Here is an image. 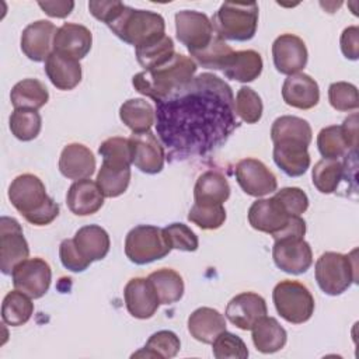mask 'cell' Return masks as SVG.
<instances>
[{"instance_id": "cell-11", "label": "cell", "mask_w": 359, "mask_h": 359, "mask_svg": "<svg viewBox=\"0 0 359 359\" xmlns=\"http://www.w3.org/2000/svg\"><path fill=\"white\" fill-rule=\"evenodd\" d=\"M29 255V247L24 237L21 224L3 216L0 219V269L4 275H11L14 266Z\"/></svg>"}, {"instance_id": "cell-19", "label": "cell", "mask_w": 359, "mask_h": 359, "mask_svg": "<svg viewBox=\"0 0 359 359\" xmlns=\"http://www.w3.org/2000/svg\"><path fill=\"white\" fill-rule=\"evenodd\" d=\"M282 205L272 196L268 199H257L248 209V222L252 229L275 236L290 220Z\"/></svg>"}, {"instance_id": "cell-17", "label": "cell", "mask_w": 359, "mask_h": 359, "mask_svg": "<svg viewBox=\"0 0 359 359\" xmlns=\"http://www.w3.org/2000/svg\"><path fill=\"white\" fill-rule=\"evenodd\" d=\"M268 307L262 296L254 292H243L236 294L226 307L227 320L240 330H251L252 325L266 316Z\"/></svg>"}, {"instance_id": "cell-37", "label": "cell", "mask_w": 359, "mask_h": 359, "mask_svg": "<svg viewBox=\"0 0 359 359\" xmlns=\"http://www.w3.org/2000/svg\"><path fill=\"white\" fill-rule=\"evenodd\" d=\"M181 348V341L175 332L161 330L154 332L146 342V345L135 352L133 358H174Z\"/></svg>"}, {"instance_id": "cell-2", "label": "cell", "mask_w": 359, "mask_h": 359, "mask_svg": "<svg viewBox=\"0 0 359 359\" xmlns=\"http://www.w3.org/2000/svg\"><path fill=\"white\" fill-rule=\"evenodd\" d=\"M196 69L192 57L175 52L165 63L135 74L132 84L137 93L158 102L177 88L189 83Z\"/></svg>"}, {"instance_id": "cell-40", "label": "cell", "mask_w": 359, "mask_h": 359, "mask_svg": "<svg viewBox=\"0 0 359 359\" xmlns=\"http://www.w3.org/2000/svg\"><path fill=\"white\" fill-rule=\"evenodd\" d=\"M234 50L230 45H227L223 39H220L216 34L210 43L203 48L202 50L191 53L196 65H201L202 67L212 69V70H223L229 60L231 59Z\"/></svg>"}, {"instance_id": "cell-1", "label": "cell", "mask_w": 359, "mask_h": 359, "mask_svg": "<svg viewBox=\"0 0 359 359\" xmlns=\"http://www.w3.org/2000/svg\"><path fill=\"white\" fill-rule=\"evenodd\" d=\"M156 105L160 140L178 158L209 153L237 126L231 87L210 73L194 77Z\"/></svg>"}, {"instance_id": "cell-36", "label": "cell", "mask_w": 359, "mask_h": 359, "mask_svg": "<svg viewBox=\"0 0 359 359\" xmlns=\"http://www.w3.org/2000/svg\"><path fill=\"white\" fill-rule=\"evenodd\" d=\"M28 294L21 290L8 292L1 304L3 323L11 327H20L25 324L34 314V303Z\"/></svg>"}, {"instance_id": "cell-16", "label": "cell", "mask_w": 359, "mask_h": 359, "mask_svg": "<svg viewBox=\"0 0 359 359\" xmlns=\"http://www.w3.org/2000/svg\"><path fill=\"white\" fill-rule=\"evenodd\" d=\"M57 28L48 20H38L27 25L21 34V50L34 62H43L53 52V38Z\"/></svg>"}, {"instance_id": "cell-34", "label": "cell", "mask_w": 359, "mask_h": 359, "mask_svg": "<svg viewBox=\"0 0 359 359\" xmlns=\"http://www.w3.org/2000/svg\"><path fill=\"white\" fill-rule=\"evenodd\" d=\"M147 279L151 282L160 304H172L181 300L184 294L182 276L170 268H161L151 272Z\"/></svg>"}, {"instance_id": "cell-25", "label": "cell", "mask_w": 359, "mask_h": 359, "mask_svg": "<svg viewBox=\"0 0 359 359\" xmlns=\"http://www.w3.org/2000/svg\"><path fill=\"white\" fill-rule=\"evenodd\" d=\"M309 146L299 142L273 143V161L289 177H300L310 167Z\"/></svg>"}, {"instance_id": "cell-20", "label": "cell", "mask_w": 359, "mask_h": 359, "mask_svg": "<svg viewBox=\"0 0 359 359\" xmlns=\"http://www.w3.org/2000/svg\"><path fill=\"white\" fill-rule=\"evenodd\" d=\"M93 45L91 31L74 22H65L57 28L53 38V52H57L73 59H83L87 56Z\"/></svg>"}, {"instance_id": "cell-28", "label": "cell", "mask_w": 359, "mask_h": 359, "mask_svg": "<svg viewBox=\"0 0 359 359\" xmlns=\"http://www.w3.org/2000/svg\"><path fill=\"white\" fill-rule=\"evenodd\" d=\"M251 331L254 346L262 353H275L286 345V330L273 317L264 316L252 325Z\"/></svg>"}, {"instance_id": "cell-38", "label": "cell", "mask_w": 359, "mask_h": 359, "mask_svg": "<svg viewBox=\"0 0 359 359\" xmlns=\"http://www.w3.org/2000/svg\"><path fill=\"white\" fill-rule=\"evenodd\" d=\"M313 184L321 194H332L337 191L341 180L345 177L344 163L339 160L321 158L311 171Z\"/></svg>"}, {"instance_id": "cell-43", "label": "cell", "mask_w": 359, "mask_h": 359, "mask_svg": "<svg viewBox=\"0 0 359 359\" xmlns=\"http://www.w3.org/2000/svg\"><path fill=\"white\" fill-rule=\"evenodd\" d=\"M236 115L245 123H257L264 111L262 100L251 87H240L234 98Z\"/></svg>"}, {"instance_id": "cell-51", "label": "cell", "mask_w": 359, "mask_h": 359, "mask_svg": "<svg viewBox=\"0 0 359 359\" xmlns=\"http://www.w3.org/2000/svg\"><path fill=\"white\" fill-rule=\"evenodd\" d=\"M125 4L121 1H115V0H109V1H104V0H93L88 3V10L90 13L100 21L105 22L107 25H109L116 17L118 14L123 10Z\"/></svg>"}, {"instance_id": "cell-18", "label": "cell", "mask_w": 359, "mask_h": 359, "mask_svg": "<svg viewBox=\"0 0 359 359\" xmlns=\"http://www.w3.org/2000/svg\"><path fill=\"white\" fill-rule=\"evenodd\" d=\"M123 299L129 314L139 320L150 318L156 314L160 300L147 278H133L123 289Z\"/></svg>"}, {"instance_id": "cell-8", "label": "cell", "mask_w": 359, "mask_h": 359, "mask_svg": "<svg viewBox=\"0 0 359 359\" xmlns=\"http://www.w3.org/2000/svg\"><path fill=\"white\" fill-rule=\"evenodd\" d=\"M171 251L167 244L163 229L151 224H139L133 227L125 238V254L136 265L150 264L161 259Z\"/></svg>"}, {"instance_id": "cell-50", "label": "cell", "mask_w": 359, "mask_h": 359, "mask_svg": "<svg viewBox=\"0 0 359 359\" xmlns=\"http://www.w3.org/2000/svg\"><path fill=\"white\" fill-rule=\"evenodd\" d=\"M59 257L62 265L72 272H83L90 266V261L86 259L77 250L73 238H66L59 245Z\"/></svg>"}, {"instance_id": "cell-39", "label": "cell", "mask_w": 359, "mask_h": 359, "mask_svg": "<svg viewBox=\"0 0 359 359\" xmlns=\"http://www.w3.org/2000/svg\"><path fill=\"white\" fill-rule=\"evenodd\" d=\"M8 125L11 133L18 140L29 142L39 135L42 128V118L36 109L14 108L10 115Z\"/></svg>"}, {"instance_id": "cell-7", "label": "cell", "mask_w": 359, "mask_h": 359, "mask_svg": "<svg viewBox=\"0 0 359 359\" xmlns=\"http://www.w3.org/2000/svg\"><path fill=\"white\" fill-rule=\"evenodd\" d=\"M278 314L292 324L309 321L314 313V297L306 285L299 280H280L272 292Z\"/></svg>"}, {"instance_id": "cell-35", "label": "cell", "mask_w": 359, "mask_h": 359, "mask_svg": "<svg viewBox=\"0 0 359 359\" xmlns=\"http://www.w3.org/2000/svg\"><path fill=\"white\" fill-rule=\"evenodd\" d=\"M129 181L130 167L102 161L95 182L105 198H116L128 189Z\"/></svg>"}, {"instance_id": "cell-53", "label": "cell", "mask_w": 359, "mask_h": 359, "mask_svg": "<svg viewBox=\"0 0 359 359\" xmlns=\"http://www.w3.org/2000/svg\"><path fill=\"white\" fill-rule=\"evenodd\" d=\"M38 6L49 17L65 18L73 11L74 1H39Z\"/></svg>"}, {"instance_id": "cell-52", "label": "cell", "mask_w": 359, "mask_h": 359, "mask_svg": "<svg viewBox=\"0 0 359 359\" xmlns=\"http://www.w3.org/2000/svg\"><path fill=\"white\" fill-rule=\"evenodd\" d=\"M341 50L346 59L356 60L359 57V28L352 25L342 31L341 34Z\"/></svg>"}, {"instance_id": "cell-4", "label": "cell", "mask_w": 359, "mask_h": 359, "mask_svg": "<svg viewBox=\"0 0 359 359\" xmlns=\"http://www.w3.org/2000/svg\"><path fill=\"white\" fill-rule=\"evenodd\" d=\"M108 28L123 42L140 48L161 39L165 22L161 14L150 10H136L125 6Z\"/></svg>"}, {"instance_id": "cell-24", "label": "cell", "mask_w": 359, "mask_h": 359, "mask_svg": "<svg viewBox=\"0 0 359 359\" xmlns=\"http://www.w3.org/2000/svg\"><path fill=\"white\" fill-rule=\"evenodd\" d=\"M45 73L50 83L62 91L73 90L81 81L80 62L57 52H52L45 60Z\"/></svg>"}, {"instance_id": "cell-9", "label": "cell", "mask_w": 359, "mask_h": 359, "mask_svg": "<svg viewBox=\"0 0 359 359\" xmlns=\"http://www.w3.org/2000/svg\"><path fill=\"white\" fill-rule=\"evenodd\" d=\"M175 32L189 53L206 48L215 36L210 18L195 10H182L175 14Z\"/></svg>"}, {"instance_id": "cell-21", "label": "cell", "mask_w": 359, "mask_h": 359, "mask_svg": "<svg viewBox=\"0 0 359 359\" xmlns=\"http://www.w3.org/2000/svg\"><path fill=\"white\" fill-rule=\"evenodd\" d=\"M282 98L289 107L310 109L320 101V88L311 76L306 73H296L287 76L283 81Z\"/></svg>"}, {"instance_id": "cell-41", "label": "cell", "mask_w": 359, "mask_h": 359, "mask_svg": "<svg viewBox=\"0 0 359 359\" xmlns=\"http://www.w3.org/2000/svg\"><path fill=\"white\" fill-rule=\"evenodd\" d=\"M136 59L144 70L154 69L165 63L174 53V42L168 35H164L161 39L151 42L149 45L136 48Z\"/></svg>"}, {"instance_id": "cell-49", "label": "cell", "mask_w": 359, "mask_h": 359, "mask_svg": "<svg viewBox=\"0 0 359 359\" xmlns=\"http://www.w3.org/2000/svg\"><path fill=\"white\" fill-rule=\"evenodd\" d=\"M273 198L292 216H300L309 208L307 194L297 187H286L275 192Z\"/></svg>"}, {"instance_id": "cell-22", "label": "cell", "mask_w": 359, "mask_h": 359, "mask_svg": "<svg viewBox=\"0 0 359 359\" xmlns=\"http://www.w3.org/2000/svg\"><path fill=\"white\" fill-rule=\"evenodd\" d=\"M95 157L93 151L81 143H69L59 157V171L69 180L90 178L95 171Z\"/></svg>"}, {"instance_id": "cell-48", "label": "cell", "mask_w": 359, "mask_h": 359, "mask_svg": "<svg viewBox=\"0 0 359 359\" xmlns=\"http://www.w3.org/2000/svg\"><path fill=\"white\" fill-rule=\"evenodd\" d=\"M164 238L171 250L196 251L199 241L196 234L184 223H171L163 229Z\"/></svg>"}, {"instance_id": "cell-12", "label": "cell", "mask_w": 359, "mask_h": 359, "mask_svg": "<svg viewBox=\"0 0 359 359\" xmlns=\"http://www.w3.org/2000/svg\"><path fill=\"white\" fill-rule=\"evenodd\" d=\"M236 180L240 188L251 196H265L276 191L278 181L275 174L257 158H243L236 165Z\"/></svg>"}, {"instance_id": "cell-5", "label": "cell", "mask_w": 359, "mask_h": 359, "mask_svg": "<svg viewBox=\"0 0 359 359\" xmlns=\"http://www.w3.org/2000/svg\"><path fill=\"white\" fill-rule=\"evenodd\" d=\"M215 34L220 39L250 41L258 27V4L250 3H223L210 20Z\"/></svg>"}, {"instance_id": "cell-46", "label": "cell", "mask_w": 359, "mask_h": 359, "mask_svg": "<svg viewBox=\"0 0 359 359\" xmlns=\"http://www.w3.org/2000/svg\"><path fill=\"white\" fill-rule=\"evenodd\" d=\"M212 352L213 356L216 359H245L248 358V349L247 345L244 344V341L229 332V331H223L220 332L215 341L212 342Z\"/></svg>"}, {"instance_id": "cell-3", "label": "cell", "mask_w": 359, "mask_h": 359, "mask_svg": "<svg viewBox=\"0 0 359 359\" xmlns=\"http://www.w3.org/2000/svg\"><path fill=\"white\" fill-rule=\"evenodd\" d=\"M11 205L35 226H46L59 215V205L46 194L43 182L34 174H21L8 187Z\"/></svg>"}, {"instance_id": "cell-30", "label": "cell", "mask_w": 359, "mask_h": 359, "mask_svg": "<svg viewBox=\"0 0 359 359\" xmlns=\"http://www.w3.org/2000/svg\"><path fill=\"white\" fill-rule=\"evenodd\" d=\"M230 196V185L217 171H205L196 180L194 199L196 203L223 205Z\"/></svg>"}, {"instance_id": "cell-29", "label": "cell", "mask_w": 359, "mask_h": 359, "mask_svg": "<svg viewBox=\"0 0 359 359\" xmlns=\"http://www.w3.org/2000/svg\"><path fill=\"white\" fill-rule=\"evenodd\" d=\"M262 67L264 62L261 55L257 50L247 49L236 50L223 72L227 79L240 83H251L259 77Z\"/></svg>"}, {"instance_id": "cell-32", "label": "cell", "mask_w": 359, "mask_h": 359, "mask_svg": "<svg viewBox=\"0 0 359 359\" xmlns=\"http://www.w3.org/2000/svg\"><path fill=\"white\" fill-rule=\"evenodd\" d=\"M119 118L133 133H144L153 126L156 112L149 101L130 98L121 105Z\"/></svg>"}, {"instance_id": "cell-31", "label": "cell", "mask_w": 359, "mask_h": 359, "mask_svg": "<svg viewBox=\"0 0 359 359\" xmlns=\"http://www.w3.org/2000/svg\"><path fill=\"white\" fill-rule=\"evenodd\" d=\"M313 132L310 123L299 116L283 115L273 121L271 128V139L278 142H299L306 146L311 143Z\"/></svg>"}, {"instance_id": "cell-10", "label": "cell", "mask_w": 359, "mask_h": 359, "mask_svg": "<svg viewBox=\"0 0 359 359\" xmlns=\"http://www.w3.org/2000/svg\"><path fill=\"white\" fill-rule=\"evenodd\" d=\"M13 285L32 299L42 297L52 280L49 264L42 258H27L17 264L11 272Z\"/></svg>"}, {"instance_id": "cell-33", "label": "cell", "mask_w": 359, "mask_h": 359, "mask_svg": "<svg viewBox=\"0 0 359 359\" xmlns=\"http://www.w3.org/2000/svg\"><path fill=\"white\" fill-rule=\"evenodd\" d=\"M49 100L45 84L36 79H24L14 84L10 93V101L14 108L39 109Z\"/></svg>"}, {"instance_id": "cell-14", "label": "cell", "mask_w": 359, "mask_h": 359, "mask_svg": "<svg viewBox=\"0 0 359 359\" xmlns=\"http://www.w3.org/2000/svg\"><path fill=\"white\" fill-rule=\"evenodd\" d=\"M272 57L279 73L292 76L306 67L309 53L302 38L293 34H282L272 43Z\"/></svg>"}, {"instance_id": "cell-23", "label": "cell", "mask_w": 359, "mask_h": 359, "mask_svg": "<svg viewBox=\"0 0 359 359\" xmlns=\"http://www.w3.org/2000/svg\"><path fill=\"white\" fill-rule=\"evenodd\" d=\"M104 194L97 182L90 178L74 181L66 195V203L72 213L77 216H90L97 213L104 205Z\"/></svg>"}, {"instance_id": "cell-27", "label": "cell", "mask_w": 359, "mask_h": 359, "mask_svg": "<svg viewBox=\"0 0 359 359\" xmlns=\"http://www.w3.org/2000/svg\"><path fill=\"white\" fill-rule=\"evenodd\" d=\"M73 241L80 254L90 262L105 258L111 247L108 233L98 224H88L80 227L76 231Z\"/></svg>"}, {"instance_id": "cell-54", "label": "cell", "mask_w": 359, "mask_h": 359, "mask_svg": "<svg viewBox=\"0 0 359 359\" xmlns=\"http://www.w3.org/2000/svg\"><path fill=\"white\" fill-rule=\"evenodd\" d=\"M342 128V133L346 139V143L351 149V151H356V146H358V114H352L351 116H348L344 123L341 125Z\"/></svg>"}, {"instance_id": "cell-26", "label": "cell", "mask_w": 359, "mask_h": 359, "mask_svg": "<svg viewBox=\"0 0 359 359\" xmlns=\"http://www.w3.org/2000/svg\"><path fill=\"white\" fill-rule=\"evenodd\" d=\"M191 337L202 344H212L215 338L226 331L224 316L212 307H199L188 317Z\"/></svg>"}, {"instance_id": "cell-42", "label": "cell", "mask_w": 359, "mask_h": 359, "mask_svg": "<svg viewBox=\"0 0 359 359\" xmlns=\"http://www.w3.org/2000/svg\"><path fill=\"white\" fill-rule=\"evenodd\" d=\"M317 147L323 158L338 160L351 151L341 125L323 128L317 136Z\"/></svg>"}, {"instance_id": "cell-44", "label": "cell", "mask_w": 359, "mask_h": 359, "mask_svg": "<svg viewBox=\"0 0 359 359\" xmlns=\"http://www.w3.org/2000/svg\"><path fill=\"white\" fill-rule=\"evenodd\" d=\"M188 220L202 230H216L226 220V209L223 205L195 202L188 213Z\"/></svg>"}, {"instance_id": "cell-13", "label": "cell", "mask_w": 359, "mask_h": 359, "mask_svg": "<svg viewBox=\"0 0 359 359\" xmlns=\"http://www.w3.org/2000/svg\"><path fill=\"white\" fill-rule=\"evenodd\" d=\"M275 265L286 273H304L313 264V251L304 238L275 240L272 248Z\"/></svg>"}, {"instance_id": "cell-6", "label": "cell", "mask_w": 359, "mask_h": 359, "mask_svg": "<svg viewBox=\"0 0 359 359\" xmlns=\"http://www.w3.org/2000/svg\"><path fill=\"white\" fill-rule=\"evenodd\" d=\"M314 269L318 287L325 294L338 296L358 279L356 250L351 254L327 251L320 255Z\"/></svg>"}, {"instance_id": "cell-15", "label": "cell", "mask_w": 359, "mask_h": 359, "mask_svg": "<svg viewBox=\"0 0 359 359\" xmlns=\"http://www.w3.org/2000/svg\"><path fill=\"white\" fill-rule=\"evenodd\" d=\"M132 146V164L146 174H157L164 167V147L153 132L133 133L129 137Z\"/></svg>"}, {"instance_id": "cell-47", "label": "cell", "mask_w": 359, "mask_h": 359, "mask_svg": "<svg viewBox=\"0 0 359 359\" xmlns=\"http://www.w3.org/2000/svg\"><path fill=\"white\" fill-rule=\"evenodd\" d=\"M328 101L331 107L341 112L358 109L359 98L356 86L346 81H337L328 87Z\"/></svg>"}, {"instance_id": "cell-45", "label": "cell", "mask_w": 359, "mask_h": 359, "mask_svg": "<svg viewBox=\"0 0 359 359\" xmlns=\"http://www.w3.org/2000/svg\"><path fill=\"white\" fill-rule=\"evenodd\" d=\"M98 153L104 163L128 167L132 164V146L129 139L119 136L109 137L100 144Z\"/></svg>"}]
</instances>
